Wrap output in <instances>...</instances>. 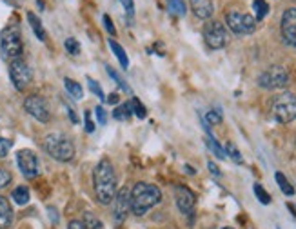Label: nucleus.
Segmentation results:
<instances>
[{
  "label": "nucleus",
  "instance_id": "f257e3e1",
  "mask_svg": "<svg viewBox=\"0 0 296 229\" xmlns=\"http://www.w3.org/2000/svg\"><path fill=\"white\" fill-rule=\"evenodd\" d=\"M93 188H95L96 200L102 205H109L116 195V175L111 160L102 158L93 171Z\"/></svg>",
  "mask_w": 296,
  "mask_h": 229
},
{
  "label": "nucleus",
  "instance_id": "f03ea898",
  "mask_svg": "<svg viewBox=\"0 0 296 229\" xmlns=\"http://www.w3.org/2000/svg\"><path fill=\"white\" fill-rule=\"evenodd\" d=\"M162 200V191L160 188H156L147 182H138L133 185L131 189V211L136 217L145 215L151 207L156 204H160Z\"/></svg>",
  "mask_w": 296,
  "mask_h": 229
},
{
  "label": "nucleus",
  "instance_id": "7ed1b4c3",
  "mask_svg": "<svg viewBox=\"0 0 296 229\" xmlns=\"http://www.w3.org/2000/svg\"><path fill=\"white\" fill-rule=\"evenodd\" d=\"M44 149L49 157L56 162H69L75 157V145L66 135L60 133H51L44 140Z\"/></svg>",
  "mask_w": 296,
  "mask_h": 229
},
{
  "label": "nucleus",
  "instance_id": "20e7f679",
  "mask_svg": "<svg viewBox=\"0 0 296 229\" xmlns=\"http://www.w3.org/2000/svg\"><path fill=\"white\" fill-rule=\"evenodd\" d=\"M22 35L18 26H8L0 33V51H2V58L4 60H16L22 55Z\"/></svg>",
  "mask_w": 296,
  "mask_h": 229
},
{
  "label": "nucleus",
  "instance_id": "39448f33",
  "mask_svg": "<svg viewBox=\"0 0 296 229\" xmlns=\"http://www.w3.org/2000/svg\"><path fill=\"white\" fill-rule=\"evenodd\" d=\"M271 113L280 124H289V122L296 120V95H292L291 91L276 95L272 98Z\"/></svg>",
  "mask_w": 296,
  "mask_h": 229
},
{
  "label": "nucleus",
  "instance_id": "423d86ee",
  "mask_svg": "<svg viewBox=\"0 0 296 229\" xmlns=\"http://www.w3.org/2000/svg\"><path fill=\"white\" fill-rule=\"evenodd\" d=\"M289 84V73L284 66H271L258 76V86L264 89H284Z\"/></svg>",
  "mask_w": 296,
  "mask_h": 229
},
{
  "label": "nucleus",
  "instance_id": "0eeeda50",
  "mask_svg": "<svg viewBox=\"0 0 296 229\" xmlns=\"http://www.w3.org/2000/svg\"><path fill=\"white\" fill-rule=\"evenodd\" d=\"M225 22H227L229 29L236 35H251L256 31V18L247 13L229 11L225 15Z\"/></svg>",
  "mask_w": 296,
  "mask_h": 229
},
{
  "label": "nucleus",
  "instance_id": "6e6552de",
  "mask_svg": "<svg viewBox=\"0 0 296 229\" xmlns=\"http://www.w3.org/2000/svg\"><path fill=\"white\" fill-rule=\"evenodd\" d=\"M204 40L211 49L225 48L229 42V35L225 26L218 20H209L207 24L204 26Z\"/></svg>",
  "mask_w": 296,
  "mask_h": 229
},
{
  "label": "nucleus",
  "instance_id": "1a4fd4ad",
  "mask_svg": "<svg viewBox=\"0 0 296 229\" xmlns=\"http://www.w3.org/2000/svg\"><path fill=\"white\" fill-rule=\"evenodd\" d=\"M9 78H11L13 86L18 91H24L33 82V71L28 66V62H24L22 58H16V60L9 62Z\"/></svg>",
  "mask_w": 296,
  "mask_h": 229
},
{
  "label": "nucleus",
  "instance_id": "9d476101",
  "mask_svg": "<svg viewBox=\"0 0 296 229\" xmlns=\"http://www.w3.org/2000/svg\"><path fill=\"white\" fill-rule=\"evenodd\" d=\"M24 109L31 115L35 120L42 122V124H48L51 120V111H49V106L46 102L44 97L40 95H29L24 100Z\"/></svg>",
  "mask_w": 296,
  "mask_h": 229
},
{
  "label": "nucleus",
  "instance_id": "9b49d317",
  "mask_svg": "<svg viewBox=\"0 0 296 229\" xmlns=\"http://www.w3.org/2000/svg\"><path fill=\"white\" fill-rule=\"evenodd\" d=\"M16 164L20 168L22 175L29 180L38 177L40 173V168H38V157H36L35 153L31 149H20V151L16 153Z\"/></svg>",
  "mask_w": 296,
  "mask_h": 229
},
{
  "label": "nucleus",
  "instance_id": "f8f14e48",
  "mask_svg": "<svg viewBox=\"0 0 296 229\" xmlns=\"http://www.w3.org/2000/svg\"><path fill=\"white\" fill-rule=\"evenodd\" d=\"M111 205H113V218H115V222L116 224H122V222L128 218L129 211H131V191L125 188L120 189V191H116Z\"/></svg>",
  "mask_w": 296,
  "mask_h": 229
},
{
  "label": "nucleus",
  "instance_id": "ddd939ff",
  "mask_svg": "<svg viewBox=\"0 0 296 229\" xmlns=\"http://www.w3.org/2000/svg\"><path fill=\"white\" fill-rule=\"evenodd\" d=\"M282 36L285 44L296 48V8H289L282 15Z\"/></svg>",
  "mask_w": 296,
  "mask_h": 229
},
{
  "label": "nucleus",
  "instance_id": "4468645a",
  "mask_svg": "<svg viewBox=\"0 0 296 229\" xmlns=\"http://www.w3.org/2000/svg\"><path fill=\"white\" fill-rule=\"evenodd\" d=\"M175 200L176 205L184 215H193L196 205V195L185 185H175Z\"/></svg>",
  "mask_w": 296,
  "mask_h": 229
},
{
  "label": "nucleus",
  "instance_id": "2eb2a0df",
  "mask_svg": "<svg viewBox=\"0 0 296 229\" xmlns=\"http://www.w3.org/2000/svg\"><path fill=\"white\" fill-rule=\"evenodd\" d=\"M191 2V9L195 13V16L202 18V20H209L215 13V6L213 0H189Z\"/></svg>",
  "mask_w": 296,
  "mask_h": 229
},
{
  "label": "nucleus",
  "instance_id": "dca6fc26",
  "mask_svg": "<svg viewBox=\"0 0 296 229\" xmlns=\"http://www.w3.org/2000/svg\"><path fill=\"white\" fill-rule=\"evenodd\" d=\"M13 224V209L6 197L0 195V229H8Z\"/></svg>",
  "mask_w": 296,
  "mask_h": 229
},
{
  "label": "nucleus",
  "instance_id": "f3484780",
  "mask_svg": "<svg viewBox=\"0 0 296 229\" xmlns=\"http://www.w3.org/2000/svg\"><path fill=\"white\" fill-rule=\"evenodd\" d=\"M28 22H29V26H31L33 33L36 35V38H38L40 42H46V29H44V26H42L40 18H38L35 13L29 11L28 13Z\"/></svg>",
  "mask_w": 296,
  "mask_h": 229
},
{
  "label": "nucleus",
  "instance_id": "a211bd4d",
  "mask_svg": "<svg viewBox=\"0 0 296 229\" xmlns=\"http://www.w3.org/2000/svg\"><path fill=\"white\" fill-rule=\"evenodd\" d=\"M64 88H66V91L71 95V98H75V100H82V98H84L82 84H78V82L73 80V78H64Z\"/></svg>",
  "mask_w": 296,
  "mask_h": 229
},
{
  "label": "nucleus",
  "instance_id": "6ab92c4d",
  "mask_svg": "<svg viewBox=\"0 0 296 229\" xmlns=\"http://www.w3.org/2000/svg\"><path fill=\"white\" fill-rule=\"evenodd\" d=\"M109 48H111V51L115 53V56L118 58V62H120V66L124 69H128L129 68V56H128V53H125V49L122 48L120 44L116 40H109Z\"/></svg>",
  "mask_w": 296,
  "mask_h": 229
},
{
  "label": "nucleus",
  "instance_id": "aec40b11",
  "mask_svg": "<svg viewBox=\"0 0 296 229\" xmlns=\"http://www.w3.org/2000/svg\"><path fill=\"white\" fill-rule=\"evenodd\" d=\"M11 198L15 200L16 205H26L29 202V189L26 185H18V188L13 189Z\"/></svg>",
  "mask_w": 296,
  "mask_h": 229
},
{
  "label": "nucleus",
  "instance_id": "412c9836",
  "mask_svg": "<svg viewBox=\"0 0 296 229\" xmlns=\"http://www.w3.org/2000/svg\"><path fill=\"white\" fill-rule=\"evenodd\" d=\"M167 11L171 15L184 16L187 13V6H185L184 0H167Z\"/></svg>",
  "mask_w": 296,
  "mask_h": 229
},
{
  "label": "nucleus",
  "instance_id": "4be33fe9",
  "mask_svg": "<svg viewBox=\"0 0 296 229\" xmlns=\"http://www.w3.org/2000/svg\"><path fill=\"white\" fill-rule=\"evenodd\" d=\"M82 224H84L86 229H104V224H102V220L96 215L93 213H84V217H82Z\"/></svg>",
  "mask_w": 296,
  "mask_h": 229
},
{
  "label": "nucleus",
  "instance_id": "5701e85b",
  "mask_svg": "<svg viewBox=\"0 0 296 229\" xmlns=\"http://www.w3.org/2000/svg\"><path fill=\"white\" fill-rule=\"evenodd\" d=\"M252 9H255V15H256V20H262L265 18L269 13V4L265 0H255L252 2Z\"/></svg>",
  "mask_w": 296,
  "mask_h": 229
},
{
  "label": "nucleus",
  "instance_id": "b1692460",
  "mask_svg": "<svg viewBox=\"0 0 296 229\" xmlns=\"http://www.w3.org/2000/svg\"><path fill=\"white\" fill-rule=\"evenodd\" d=\"M274 178H276V182H278V185H280L282 193L287 195V197H292V195H294V188L289 184V180L284 177V173H276Z\"/></svg>",
  "mask_w": 296,
  "mask_h": 229
},
{
  "label": "nucleus",
  "instance_id": "393cba45",
  "mask_svg": "<svg viewBox=\"0 0 296 229\" xmlns=\"http://www.w3.org/2000/svg\"><path fill=\"white\" fill-rule=\"evenodd\" d=\"M225 155L231 157L232 162H236V164H244V157H242V153L238 151V148H236L232 142H227V144H225Z\"/></svg>",
  "mask_w": 296,
  "mask_h": 229
},
{
  "label": "nucleus",
  "instance_id": "a878e982",
  "mask_svg": "<svg viewBox=\"0 0 296 229\" xmlns=\"http://www.w3.org/2000/svg\"><path fill=\"white\" fill-rule=\"evenodd\" d=\"M131 113H133L131 104H122L113 111V117H115L116 120H128V118L131 117Z\"/></svg>",
  "mask_w": 296,
  "mask_h": 229
},
{
  "label": "nucleus",
  "instance_id": "bb28decb",
  "mask_svg": "<svg viewBox=\"0 0 296 229\" xmlns=\"http://www.w3.org/2000/svg\"><path fill=\"white\" fill-rule=\"evenodd\" d=\"M64 48H66V51H68L69 55H73V56L80 55V44H78V40H76V38H73V36L66 38Z\"/></svg>",
  "mask_w": 296,
  "mask_h": 229
},
{
  "label": "nucleus",
  "instance_id": "cd10ccee",
  "mask_svg": "<svg viewBox=\"0 0 296 229\" xmlns=\"http://www.w3.org/2000/svg\"><path fill=\"white\" fill-rule=\"evenodd\" d=\"M105 69H108V75L109 76H111V78H113V80H115L116 82V84H118V86H120V88L122 89H124V91H131V89H129V86L128 84H125V80H124V78H122V76L120 75H118V73H116L115 71V69H113L111 68V66H105Z\"/></svg>",
  "mask_w": 296,
  "mask_h": 229
},
{
  "label": "nucleus",
  "instance_id": "c85d7f7f",
  "mask_svg": "<svg viewBox=\"0 0 296 229\" xmlns=\"http://www.w3.org/2000/svg\"><path fill=\"white\" fill-rule=\"evenodd\" d=\"M129 104H131L133 113H135L138 118H145V117H147V109L144 108V104H140V102H138V98H131V102H129Z\"/></svg>",
  "mask_w": 296,
  "mask_h": 229
},
{
  "label": "nucleus",
  "instance_id": "c756f323",
  "mask_svg": "<svg viewBox=\"0 0 296 229\" xmlns=\"http://www.w3.org/2000/svg\"><path fill=\"white\" fill-rule=\"evenodd\" d=\"M255 195H256V198H258V200H260L264 205L271 204V195H269L260 184H255Z\"/></svg>",
  "mask_w": 296,
  "mask_h": 229
},
{
  "label": "nucleus",
  "instance_id": "7c9ffc66",
  "mask_svg": "<svg viewBox=\"0 0 296 229\" xmlns=\"http://www.w3.org/2000/svg\"><path fill=\"white\" fill-rule=\"evenodd\" d=\"M222 122V115L220 111H216V109H211V111H207V115H205V124L207 126H216Z\"/></svg>",
  "mask_w": 296,
  "mask_h": 229
},
{
  "label": "nucleus",
  "instance_id": "2f4dec72",
  "mask_svg": "<svg viewBox=\"0 0 296 229\" xmlns=\"http://www.w3.org/2000/svg\"><path fill=\"white\" fill-rule=\"evenodd\" d=\"M88 84H89V89H91L93 93H95L96 97L100 98V100H105V95H104V91H102V88L98 86V82H95L91 78V76H88Z\"/></svg>",
  "mask_w": 296,
  "mask_h": 229
},
{
  "label": "nucleus",
  "instance_id": "473e14b6",
  "mask_svg": "<svg viewBox=\"0 0 296 229\" xmlns=\"http://www.w3.org/2000/svg\"><path fill=\"white\" fill-rule=\"evenodd\" d=\"M11 145H13L11 140H8V138H0V158L8 157V153H9V149H11Z\"/></svg>",
  "mask_w": 296,
  "mask_h": 229
},
{
  "label": "nucleus",
  "instance_id": "72a5a7b5",
  "mask_svg": "<svg viewBox=\"0 0 296 229\" xmlns=\"http://www.w3.org/2000/svg\"><path fill=\"white\" fill-rule=\"evenodd\" d=\"M11 173L9 171H6V169H0V189L8 188L9 184H11Z\"/></svg>",
  "mask_w": 296,
  "mask_h": 229
},
{
  "label": "nucleus",
  "instance_id": "f704fd0d",
  "mask_svg": "<svg viewBox=\"0 0 296 229\" xmlns=\"http://www.w3.org/2000/svg\"><path fill=\"white\" fill-rule=\"evenodd\" d=\"M95 113H96V120H98V124L105 126V122H108V115H105V109L102 108V106H96Z\"/></svg>",
  "mask_w": 296,
  "mask_h": 229
},
{
  "label": "nucleus",
  "instance_id": "c9c22d12",
  "mask_svg": "<svg viewBox=\"0 0 296 229\" xmlns=\"http://www.w3.org/2000/svg\"><path fill=\"white\" fill-rule=\"evenodd\" d=\"M102 20H104V26H105V29H108L109 35L115 36L116 35V29H115V24H113V20L109 18V15H104V18H102Z\"/></svg>",
  "mask_w": 296,
  "mask_h": 229
},
{
  "label": "nucleus",
  "instance_id": "e433bc0d",
  "mask_svg": "<svg viewBox=\"0 0 296 229\" xmlns=\"http://www.w3.org/2000/svg\"><path fill=\"white\" fill-rule=\"evenodd\" d=\"M84 120H86V131L88 133L95 131V124L91 120V111H84Z\"/></svg>",
  "mask_w": 296,
  "mask_h": 229
},
{
  "label": "nucleus",
  "instance_id": "4c0bfd02",
  "mask_svg": "<svg viewBox=\"0 0 296 229\" xmlns=\"http://www.w3.org/2000/svg\"><path fill=\"white\" fill-rule=\"evenodd\" d=\"M120 4H122V8L125 9L128 15H133V13H135V2H133V0H120Z\"/></svg>",
  "mask_w": 296,
  "mask_h": 229
},
{
  "label": "nucleus",
  "instance_id": "58836bf2",
  "mask_svg": "<svg viewBox=\"0 0 296 229\" xmlns=\"http://www.w3.org/2000/svg\"><path fill=\"white\" fill-rule=\"evenodd\" d=\"M68 229H86V227L82 224V220H71L68 224Z\"/></svg>",
  "mask_w": 296,
  "mask_h": 229
},
{
  "label": "nucleus",
  "instance_id": "ea45409f",
  "mask_svg": "<svg viewBox=\"0 0 296 229\" xmlns=\"http://www.w3.org/2000/svg\"><path fill=\"white\" fill-rule=\"evenodd\" d=\"M207 168H209V171H211L213 175H215V177H220V169H218V165L215 164V162H209L207 164Z\"/></svg>",
  "mask_w": 296,
  "mask_h": 229
},
{
  "label": "nucleus",
  "instance_id": "a19ab883",
  "mask_svg": "<svg viewBox=\"0 0 296 229\" xmlns=\"http://www.w3.org/2000/svg\"><path fill=\"white\" fill-rule=\"evenodd\" d=\"M105 100H108L109 104H118V95H116V93H113V95H109V97L105 98Z\"/></svg>",
  "mask_w": 296,
  "mask_h": 229
},
{
  "label": "nucleus",
  "instance_id": "79ce46f5",
  "mask_svg": "<svg viewBox=\"0 0 296 229\" xmlns=\"http://www.w3.org/2000/svg\"><path fill=\"white\" fill-rule=\"evenodd\" d=\"M69 117H71V120H73V122H75V124H76V122H78V118H76L75 111H73V109H71V108H69Z\"/></svg>",
  "mask_w": 296,
  "mask_h": 229
},
{
  "label": "nucleus",
  "instance_id": "37998d69",
  "mask_svg": "<svg viewBox=\"0 0 296 229\" xmlns=\"http://www.w3.org/2000/svg\"><path fill=\"white\" fill-rule=\"evenodd\" d=\"M6 4H9V6H18L20 4V0H4Z\"/></svg>",
  "mask_w": 296,
  "mask_h": 229
},
{
  "label": "nucleus",
  "instance_id": "c03bdc74",
  "mask_svg": "<svg viewBox=\"0 0 296 229\" xmlns=\"http://www.w3.org/2000/svg\"><path fill=\"white\" fill-rule=\"evenodd\" d=\"M185 169H187V173H189V175H195V169H193L191 165H185Z\"/></svg>",
  "mask_w": 296,
  "mask_h": 229
},
{
  "label": "nucleus",
  "instance_id": "a18cd8bd",
  "mask_svg": "<svg viewBox=\"0 0 296 229\" xmlns=\"http://www.w3.org/2000/svg\"><path fill=\"white\" fill-rule=\"evenodd\" d=\"M224 229H232V227H224Z\"/></svg>",
  "mask_w": 296,
  "mask_h": 229
}]
</instances>
